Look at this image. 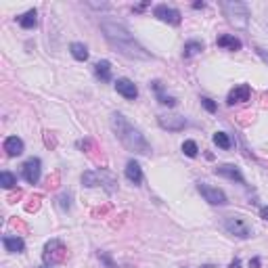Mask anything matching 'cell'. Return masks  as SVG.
I'll use <instances>...</instances> for the list:
<instances>
[{"label": "cell", "mask_w": 268, "mask_h": 268, "mask_svg": "<svg viewBox=\"0 0 268 268\" xmlns=\"http://www.w3.org/2000/svg\"><path fill=\"white\" fill-rule=\"evenodd\" d=\"M197 191H199L203 195V199L211 203V206H224V203H227V195H224L222 189L211 187L208 182H197Z\"/></svg>", "instance_id": "cell-7"}, {"label": "cell", "mask_w": 268, "mask_h": 268, "mask_svg": "<svg viewBox=\"0 0 268 268\" xmlns=\"http://www.w3.org/2000/svg\"><path fill=\"white\" fill-rule=\"evenodd\" d=\"M101 30L105 34V38H107V42L119 55H124V57H128V59H140V61L153 59V55L147 51L143 44H138V40L134 38L122 23H115V21H101Z\"/></svg>", "instance_id": "cell-1"}, {"label": "cell", "mask_w": 268, "mask_h": 268, "mask_svg": "<svg viewBox=\"0 0 268 268\" xmlns=\"http://www.w3.org/2000/svg\"><path fill=\"white\" fill-rule=\"evenodd\" d=\"M67 256V249H65V245H63V241H59V239H51L46 245H44V253H42V258H44V262L46 264H59L63 262Z\"/></svg>", "instance_id": "cell-5"}, {"label": "cell", "mask_w": 268, "mask_h": 268, "mask_svg": "<svg viewBox=\"0 0 268 268\" xmlns=\"http://www.w3.org/2000/svg\"><path fill=\"white\" fill-rule=\"evenodd\" d=\"M2 243H4V249L11 251V253H21V251L25 249V241L21 237L6 235V237H2Z\"/></svg>", "instance_id": "cell-16"}, {"label": "cell", "mask_w": 268, "mask_h": 268, "mask_svg": "<svg viewBox=\"0 0 268 268\" xmlns=\"http://www.w3.org/2000/svg\"><path fill=\"white\" fill-rule=\"evenodd\" d=\"M260 216H262L264 220H268V206H264L262 210H260Z\"/></svg>", "instance_id": "cell-32"}, {"label": "cell", "mask_w": 268, "mask_h": 268, "mask_svg": "<svg viewBox=\"0 0 268 268\" xmlns=\"http://www.w3.org/2000/svg\"><path fill=\"white\" fill-rule=\"evenodd\" d=\"M249 95H251V88L248 86V84H239V86H235L229 93V98L227 103L229 105H235V103H245L249 101Z\"/></svg>", "instance_id": "cell-13"}, {"label": "cell", "mask_w": 268, "mask_h": 268, "mask_svg": "<svg viewBox=\"0 0 268 268\" xmlns=\"http://www.w3.org/2000/svg\"><path fill=\"white\" fill-rule=\"evenodd\" d=\"M256 53H258V55H260V57H262V59H264V61L268 63V53L264 51V48H260V46H258V48H256Z\"/></svg>", "instance_id": "cell-30"}, {"label": "cell", "mask_w": 268, "mask_h": 268, "mask_svg": "<svg viewBox=\"0 0 268 268\" xmlns=\"http://www.w3.org/2000/svg\"><path fill=\"white\" fill-rule=\"evenodd\" d=\"M126 178H128L132 185H136V187L143 182V170H140V166L134 159H130L128 164H126Z\"/></svg>", "instance_id": "cell-15"}, {"label": "cell", "mask_w": 268, "mask_h": 268, "mask_svg": "<svg viewBox=\"0 0 268 268\" xmlns=\"http://www.w3.org/2000/svg\"><path fill=\"white\" fill-rule=\"evenodd\" d=\"M40 172H42V164L38 157H30L23 164V178L30 182V185H36L40 180Z\"/></svg>", "instance_id": "cell-10"}, {"label": "cell", "mask_w": 268, "mask_h": 268, "mask_svg": "<svg viewBox=\"0 0 268 268\" xmlns=\"http://www.w3.org/2000/svg\"><path fill=\"white\" fill-rule=\"evenodd\" d=\"M157 122L161 128L170 132H180L187 128V119L182 115H157Z\"/></svg>", "instance_id": "cell-9"}, {"label": "cell", "mask_w": 268, "mask_h": 268, "mask_svg": "<svg viewBox=\"0 0 268 268\" xmlns=\"http://www.w3.org/2000/svg\"><path fill=\"white\" fill-rule=\"evenodd\" d=\"M151 88L155 90V93H157V101H159L161 105H166V107H174V105H176V98H174V96L164 95V86H161V82H159V80L151 82Z\"/></svg>", "instance_id": "cell-18"}, {"label": "cell", "mask_w": 268, "mask_h": 268, "mask_svg": "<svg viewBox=\"0 0 268 268\" xmlns=\"http://www.w3.org/2000/svg\"><path fill=\"white\" fill-rule=\"evenodd\" d=\"M111 128H114L115 136L119 138L126 149L130 153H136V155H149L151 153V145L147 143V138L143 136V132L126 119L122 114H111Z\"/></svg>", "instance_id": "cell-2"}, {"label": "cell", "mask_w": 268, "mask_h": 268, "mask_svg": "<svg viewBox=\"0 0 268 268\" xmlns=\"http://www.w3.org/2000/svg\"><path fill=\"white\" fill-rule=\"evenodd\" d=\"M153 15L157 17L159 21H164V23H170V25H178L180 21H182L180 11H176V9H172V6H168V4H157V6L153 9Z\"/></svg>", "instance_id": "cell-8"}, {"label": "cell", "mask_w": 268, "mask_h": 268, "mask_svg": "<svg viewBox=\"0 0 268 268\" xmlns=\"http://www.w3.org/2000/svg\"><path fill=\"white\" fill-rule=\"evenodd\" d=\"M216 44L220 46V48H229V51H241V40L235 38V36H230V34H222L220 38L216 40Z\"/></svg>", "instance_id": "cell-17"}, {"label": "cell", "mask_w": 268, "mask_h": 268, "mask_svg": "<svg viewBox=\"0 0 268 268\" xmlns=\"http://www.w3.org/2000/svg\"><path fill=\"white\" fill-rule=\"evenodd\" d=\"M182 153H185L187 157H197L199 147H197L195 140H185V143H182Z\"/></svg>", "instance_id": "cell-25"}, {"label": "cell", "mask_w": 268, "mask_h": 268, "mask_svg": "<svg viewBox=\"0 0 268 268\" xmlns=\"http://www.w3.org/2000/svg\"><path fill=\"white\" fill-rule=\"evenodd\" d=\"M69 51H72V57L76 61H86L88 59V48H86V44H82V42H74V44L69 46Z\"/></svg>", "instance_id": "cell-21"}, {"label": "cell", "mask_w": 268, "mask_h": 268, "mask_svg": "<svg viewBox=\"0 0 268 268\" xmlns=\"http://www.w3.org/2000/svg\"><path fill=\"white\" fill-rule=\"evenodd\" d=\"M95 76L98 77L101 82H111V63L109 61H98L95 65Z\"/></svg>", "instance_id": "cell-19"}, {"label": "cell", "mask_w": 268, "mask_h": 268, "mask_svg": "<svg viewBox=\"0 0 268 268\" xmlns=\"http://www.w3.org/2000/svg\"><path fill=\"white\" fill-rule=\"evenodd\" d=\"M4 151L9 157H19V155L23 153V140L19 136H9L4 140Z\"/></svg>", "instance_id": "cell-14"}, {"label": "cell", "mask_w": 268, "mask_h": 268, "mask_svg": "<svg viewBox=\"0 0 268 268\" xmlns=\"http://www.w3.org/2000/svg\"><path fill=\"white\" fill-rule=\"evenodd\" d=\"M201 105L210 111V114H216V109H218V107H216V103L211 101V98H208V96H201Z\"/></svg>", "instance_id": "cell-26"}, {"label": "cell", "mask_w": 268, "mask_h": 268, "mask_svg": "<svg viewBox=\"0 0 268 268\" xmlns=\"http://www.w3.org/2000/svg\"><path fill=\"white\" fill-rule=\"evenodd\" d=\"M44 268H48V266H44Z\"/></svg>", "instance_id": "cell-34"}, {"label": "cell", "mask_w": 268, "mask_h": 268, "mask_svg": "<svg viewBox=\"0 0 268 268\" xmlns=\"http://www.w3.org/2000/svg\"><path fill=\"white\" fill-rule=\"evenodd\" d=\"M115 90L124 98H128V101H134V98L138 96L136 84H134L132 80H128V77H119V80H115Z\"/></svg>", "instance_id": "cell-11"}, {"label": "cell", "mask_w": 268, "mask_h": 268, "mask_svg": "<svg viewBox=\"0 0 268 268\" xmlns=\"http://www.w3.org/2000/svg\"><path fill=\"white\" fill-rule=\"evenodd\" d=\"M203 6H206V2H195L193 9H203Z\"/></svg>", "instance_id": "cell-33"}, {"label": "cell", "mask_w": 268, "mask_h": 268, "mask_svg": "<svg viewBox=\"0 0 268 268\" xmlns=\"http://www.w3.org/2000/svg\"><path fill=\"white\" fill-rule=\"evenodd\" d=\"M88 6H93V9H109V4H107V2H101V4H96V2H88Z\"/></svg>", "instance_id": "cell-29"}, {"label": "cell", "mask_w": 268, "mask_h": 268, "mask_svg": "<svg viewBox=\"0 0 268 268\" xmlns=\"http://www.w3.org/2000/svg\"><path fill=\"white\" fill-rule=\"evenodd\" d=\"M214 172H216L218 176H224V178H229V180H237L239 185H245V178H243L241 170H239L237 166H232V164H222V166H218Z\"/></svg>", "instance_id": "cell-12"}, {"label": "cell", "mask_w": 268, "mask_h": 268, "mask_svg": "<svg viewBox=\"0 0 268 268\" xmlns=\"http://www.w3.org/2000/svg\"><path fill=\"white\" fill-rule=\"evenodd\" d=\"M222 11L227 15L229 23L235 25L237 30H248L249 25V9L245 2H239V0H227L222 2Z\"/></svg>", "instance_id": "cell-4"}, {"label": "cell", "mask_w": 268, "mask_h": 268, "mask_svg": "<svg viewBox=\"0 0 268 268\" xmlns=\"http://www.w3.org/2000/svg\"><path fill=\"white\" fill-rule=\"evenodd\" d=\"M69 199H72V195H69V193H63V195L59 197V206H61L63 210H69V208H72V203H69Z\"/></svg>", "instance_id": "cell-27"}, {"label": "cell", "mask_w": 268, "mask_h": 268, "mask_svg": "<svg viewBox=\"0 0 268 268\" xmlns=\"http://www.w3.org/2000/svg\"><path fill=\"white\" fill-rule=\"evenodd\" d=\"M17 21H19V25L23 27V30H32V27H36V25H38V13L32 9V11L23 13V15H21Z\"/></svg>", "instance_id": "cell-20"}, {"label": "cell", "mask_w": 268, "mask_h": 268, "mask_svg": "<svg viewBox=\"0 0 268 268\" xmlns=\"http://www.w3.org/2000/svg\"><path fill=\"white\" fill-rule=\"evenodd\" d=\"M229 268H241V260L235 258V260H232V262L229 264Z\"/></svg>", "instance_id": "cell-31"}, {"label": "cell", "mask_w": 268, "mask_h": 268, "mask_svg": "<svg viewBox=\"0 0 268 268\" xmlns=\"http://www.w3.org/2000/svg\"><path fill=\"white\" fill-rule=\"evenodd\" d=\"M201 51H203V42H199V40H189L187 44H185V48H182V55H185V59H189V57H193V55L201 53Z\"/></svg>", "instance_id": "cell-22"}, {"label": "cell", "mask_w": 268, "mask_h": 268, "mask_svg": "<svg viewBox=\"0 0 268 268\" xmlns=\"http://www.w3.org/2000/svg\"><path fill=\"white\" fill-rule=\"evenodd\" d=\"M214 145L227 151V149H230V147H232V140H230V136H229L227 132H216L214 134Z\"/></svg>", "instance_id": "cell-23"}, {"label": "cell", "mask_w": 268, "mask_h": 268, "mask_svg": "<svg viewBox=\"0 0 268 268\" xmlns=\"http://www.w3.org/2000/svg\"><path fill=\"white\" fill-rule=\"evenodd\" d=\"M0 185H2L4 189H13V187H15V185H17V176L4 170L2 174H0Z\"/></svg>", "instance_id": "cell-24"}, {"label": "cell", "mask_w": 268, "mask_h": 268, "mask_svg": "<svg viewBox=\"0 0 268 268\" xmlns=\"http://www.w3.org/2000/svg\"><path fill=\"white\" fill-rule=\"evenodd\" d=\"M224 230L232 237H239V239H249L251 237V227L243 220V218H237V216L224 218Z\"/></svg>", "instance_id": "cell-6"}, {"label": "cell", "mask_w": 268, "mask_h": 268, "mask_svg": "<svg viewBox=\"0 0 268 268\" xmlns=\"http://www.w3.org/2000/svg\"><path fill=\"white\" fill-rule=\"evenodd\" d=\"M260 266H262V260H260V258H251L249 260V268H260Z\"/></svg>", "instance_id": "cell-28"}, {"label": "cell", "mask_w": 268, "mask_h": 268, "mask_svg": "<svg viewBox=\"0 0 268 268\" xmlns=\"http://www.w3.org/2000/svg\"><path fill=\"white\" fill-rule=\"evenodd\" d=\"M82 185L93 189V187H103L107 193H115L117 191V176L107 170V168H101V170H88L82 174Z\"/></svg>", "instance_id": "cell-3"}]
</instances>
